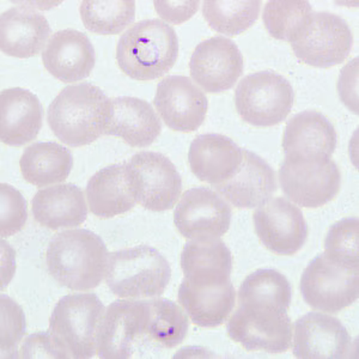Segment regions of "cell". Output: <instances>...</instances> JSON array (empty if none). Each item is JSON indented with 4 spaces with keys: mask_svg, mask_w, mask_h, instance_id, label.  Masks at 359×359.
Wrapping results in <instances>:
<instances>
[{
    "mask_svg": "<svg viewBox=\"0 0 359 359\" xmlns=\"http://www.w3.org/2000/svg\"><path fill=\"white\" fill-rule=\"evenodd\" d=\"M111 100L98 86L81 83L64 88L47 111L50 130L71 147H84L106 135Z\"/></svg>",
    "mask_w": 359,
    "mask_h": 359,
    "instance_id": "obj_1",
    "label": "cell"
},
{
    "mask_svg": "<svg viewBox=\"0 0 359 359\" xmlns=\"http://www.w3.org/2000/svg\"><path fill=\"white\" fill-rule=\"evenodd\" d=\"M108 259L102 238L86 229L57 233L46 252L49 274L60 285L74 291L97 287L106 276Z\"/></svg>",
    "mask_w": 359,
    "mask_h": 359,
    "instance_id": "obj_2",
    "label": "cell"
},
{
    "mask_svg": "<svg viewBox=\"0 0 359 359\" xmlns=\"http://www.w3.org/2000/svg\"><path fill=\"white\" fill-rule=\"evenodd\" d=\"M179 55L175 30L161 20L132 25L120 37L116 62L123 74L135 81H154L167 74Z\"/></svg>",
    "mask_w": 359,
    "mask_h": 359,
    "instance_id": "obj_3",
    "label": "cell"
},
{
    "mask_svg": "<svg viewBox=\"0 0 359 359\" xmlns=\"http://www.w3.org/2000/svg\"><path fill=\"white\" fill-rule=\"evenodd\" d=\"M104 306L94 294H67L49 318L48 337L57 358L89 359L97 353Z\"/></svg>",
    "mask_w": 359,
    "mask_h": 359,
    "instance_id": "obj_4",
    "label": "cell"
},
{
    "mask_svg": "<svg viewBox=\"0 0 359 359\" xmlns=\"http://www.w3.org/2000/svg\"><path fill=\"white\" fill-rule=\"evenodd\" d=\"M170 277L169 262L154 247L137 245L109 254L106 282L118 297H159Z\"/></svg>",
    "mask_w": 359,
    "mask_h": 359,
    "instance_id": "obj_5",
    "label": "cell"
},
{
    "mask_svg": "<svg viewBox=\"0 0 359 359\" xmlns=\"http://www.w3.org/2000/svg\"><path fill=\"white\" fill-rule=\"evenodd\" d=\"M294 102L290 82L273 71L245 76L235 93L237 113L253 126H276L283 123L290 114Z\"/></svg>",
    "mask_w": 359,
    "mask_h": 359,
    "instance_id": "obj_6",
    "label": "cell"
},
{
    "mask_svg": "<svg viewBox=\"0 0 359 359\" xmlns=\"http://www.w3.org/2000/svg\"><path fill=\"white\" fill-rule=\"evenodd\" d=\"M301 292L306 304L316 311L339 313L358 299L359 269L318 254L303 272Z\"/></svg>",
    "mask_w": 359,
    "mask_h": 359,
    "instance_id": "obj_7",
    "label": "cell"
},
{
    "mask_svg": "<svg viewBox=\"0 0 359 359\" xmlns=\"http://www.w3.org/2000/svg\"><path fill=\"white\" fill-rule=\"evenodd\" d=\"M353 35L346 21L330 13H313L291 42L294 55L306 65L327 69L348 57Z\"/></svg>",
    "mask_w": 359,
    "mask_h": 359,
    "instance_id": "obj_8",
    "label": "cell"
},
{
    "mask_svg": "<svg viewBox=\"0 0 359 359\" xmlns=\"http://www.w3.org/2000/svg\"><path fill=\"white\" fill-rule=\"evenodd\" d=\"M283 192L298 206L321 208L333 201L341 186V174L331 158H285L279 169Z\"/></svg>",
    "mask_w": 359,
    "mask_h": 359,
    "instance_id": "obj_9",
    "label": "cell"
},
{
    "mask_svg": "<svg viewBox=\"0 0 359 359\" xmlns=\"http://www.w3.org/2000/svg\"><path fill=\"white\" fill-rule=\"evenodd\" d=\"M226 331L247 351L282 353L292 344V323L287 311L271 306H238Z\"/></svg>",
    "mask_w": 359,
    "mask_h": 359,
    "instance_id": "obj_10",
    "label": "cell"
},
{
    "mask_svg": "<svg viewBox=\"0 0 359 359\" xmlns=\"http://www.w3.org/2000/svg\"><path fill=\"white\" fill-rule=\"evenodd\" d=\"M149 301L120 299L109 304L97 337V355L103 359L131 358L147 343Z\"/></svg>",
    "mask_w": 359,
    "mask_h": 359,
    "instance_id": "obj_11",
    "label": "cell"
},
{
    "mask_svg": "<svg viewBox=\"0 0 359 359\" xmlns=\"http://www.w3.org/2000/svg\"><path fill=\"white\" fill-rule=\"evenodd\" d=\"M127 167L138 204L155 212L174 208L182 191V180L170 159L158 152L142 151L127 162Z\"/></svg>",
    "mask_w": 359,
    "mask_h": 359,
    "instance_id": "obj_12",
    "label": "cell"
},
{
    "mask_svg": "<svg viewBox=\"0 0 359 359\" xmlns=\"http://www.w3.org/2000/svg\"><path fill=\"white\" fill-rule=\"evenodd\" d=\"M231 208L218 193L208 187L188 189L174 211V223L188 240L213 238L226 233L231 223Z\"/></svg>",
    "mask_w": 359,
    "mask_h": 359,
    "instance_id": "obj_13",
    "label": "cell"
},
{
    "mask_svg": "<svg viewBox=\"0 0 359 359\" xmlns=\"http://www.w3.org/2000/svg\"><path fill=\"white\" fill-rule=\"evenodd\" d=\"M255 231L266 248L279 255H294L304 247L308 225L302 211L284 198H271L253 215Z\"/></svg>",
    "mask_w": 359,
    "mask_h": 359,
    "instance_id": "obj_14",
    "label": "cell"
},
{
    "mask_svg": "<svg viewBox=\"0 0 359 359\" xmlns=\"http://www.w3.org/2000/svg\"><path fill=\"white\" fill-rule=\"evenodd\" d=\"M193 81L205 91L218 94L230 90L243 74V57L228 37L215 36L196 46L189 62Z\"/></svg>",
    "mask_w": 359,
    "mask_h": 359,
    "instance_id": "obj_15",
    "label": "cell"
},
{
    "mask_svg": "<svg viewBox=\"0 0 359 359\" xmlns=\"http://www.w3.org/2000/svg\"><path fill=\"white\" fill-rule=\"evenodd\" d=\"M154 103L165 125L177 132L196 131L204 123L208 108L203 90L184 76L162 79Z\"/></svg>",
    "mask_w": 359,
    "mask_h": 359,
    "instance_id": "obj_16",
    "label": "cell"
},
{
    "mask_svg": "<svg viewBox=\"0 0 359 359\" xmlns=\"http://www.w3.org/2000/svg\"><path fill=\"white\" fill-rule=\"evenodd\" d=\"M292 344L296 358L341 359L348 357L352 339L334 316L308 313L294 323Z\"/></svg>",
    "mask_w": 359,
    "mask_h": 359,
    "instance_id": "obj_17",
    "label": "cell"
},
{
    "mask_svg": "<svg viewBox=\"0 0 359 359\" xmlns=\"http://www.w3.org/2000/svg\"><path fill=\"white\" fill-rule=\"evenodd\" d=\"M242 152L243 158L236 172L213 187L235 208H257L276 192V172L260 156L245 149H242Z\"/></svg>",
    "mask_w": 359,
    "mask_h": 359,
    "instance_id": "obj_18",
    "label": "cell"
},
{
    "mask_svg": "<svg viewBox=\"0 0 359 359\" xmlns=\"http://www.w3.org/2000/svg\"><path fill=\"white\" fill-rule=\"evenodd\" d=\"M95 60V48L89 37L74 29L54 34L42 53L46 69L64 83L79 82L89 77Z\"/></svg>",
    "mask_w": 359,
    "mask_h": 359,
    "instance_id": "obj_19",
    "label": "cell"
},
{
    "mask_svg": "<svg viewBox=\"0 0 359 359\" xmlns=\"http://www.w3.org/2000/svg\"><path fill=\"white\" fill-rule=\"evenodd\" d=\"M0 139L8 147H22L36 139L41 131L43 108L32 91L22 88L0 94Z\"/></svg>",
    "mask_w": 359,
    "mask_h": 359,
    "instance_id": "obj_20",
    "label": "cell"
},
{
    "mask_svg": "<svg viewBox=\"0 0 359 359\" xmlns=\"http://www.w3.org/2000/svg\"><path fill=\"white\" fill-rule=\"evenodd\" d=\"M181 267L184 278L193 285H225L230 283L233 255L219 237L196 238L184 245Z\"/></svg>",
    "mask_w": 359,
    "mask_h": 359,
    "instance_id": "obj_21",
    "label": "cell"
},
{
    "mask_svg": "<svg viewBox=\"0 0 359 359\" xmlns=\"http://www.w3.org/2000/svg\"><path fill=\"white\" fill-rule=\"evenodd\" d=\"M333 123L318 111L298 113L286 125L283 147L285 158H331L337 147Z\"/></svg>",
    "mask_w": 359,
    "mask_h": 359,
    "instance_id": "obj_22",
    "label": "cell"
},
{
    "mask_svg": "<svg viewBox=\"0 0 359 359\" xmlns=\"http://www.w3.org/2000/svg\"><path fill=\"white\" fill-rule=\"evenodd\" d=\"M52 33L47 18L27 6L8 8L0 17V48L10 57H34L41 52Z\"/></svg>",
    "mask_w": 359,
    "mask_h": 359,
    "instance_id": "obj_23",
    "label": "cell"
},
{
    "mask_svg": "<svg viewBox=\"0 0 359 359\" xmlns=\"http://www.w3.org/2000/svg\"><path fill=\"white\" fill-rule=\"evenodd\" d=\"M90 211L100 218L126 213L137 203L135 182L125 164H113L96 172L86 184Z\"/></svg>",
    "mask_w": 359,
    "mask_h": 359,
    "instance_id": "obj_24",
    "label": "cell"
},
{
    "mask_svg": "<svg viewBox=\"0 0 359 359\" xmlns=\"http://www.w3.org/2000/svg\"><path fill=\"white\" fill-rule=\"evenodd\" d=\"M242 158V149L233 139L216 133L196 137L188 152L193 174L213 186L230 179L241 165Z\"/></svg>",
    "mask_w": 359,
    "mask_h": 359,
    "instance_id": "obj_25",
    "label": "cell"
},
{
    "mask_svg": "<svg viewBox=\"0 0 359 359\" xmlns=\"http://www.w3.org/2000/svg\"><path fill=\"white\" fill-rule=\"evenodd\" d=\"M162 123L151 103L123 96L111 100V115L106 135L123 138L133 147H147L158 138Z\"/></svg>",
    "mask_w": 359,
    "mask_h": 359,
    "instance_id": "obj_26",
    "label": "cell"
},
{
    "mask_svg": "<svg viewBox=\"0 0 359 359\" xmlns=\"http://www.w3.org/2000/svg\"><path fill=\"white\" fill-rule=\"evenodd\" d=\"M34 218L46 228H76L88 218L82 189L74 184H55L40 189L34 196Z\"/></svg>",
    "mask_w": 359,
    "mask_h": 359,
    "instance_id": "obj_27",
    "label": "cell"
},
{
    "mask_svg": "<svg viewBox=\"0 0 359 359\" xmlns=\"http://www.w3.org/2000/svg\"><path fill=\"white\" fill-rule=\"evenodd\" d=\"M231 282L222 286L193 285L184 278L179 289V302L196 326H221L228 320L236 303Z\"/></svg>",
    "mask_w": 359,
    "mask_h": 359,
    "instance_id": "obj_28",
    "label": "cell"
},
{
    "mask_svg": "<svg viewBox=\"0 0 359 359\" xmlns=\"http://www.w3.org/2000/svg\"><path fill=\"white\" fill-rule=\"evenodd\" d=\"M20 167L29 184L46 187L69 177L74 167V156L69 149L55 142H37L25 149Z\"/></svg>",
    "mask_w": 359,
    "mask_h": 359,
    "instance_id": "obj_29",
    "label": "cell"
},
{
    "mask_svg": "<svg viewBox=\"0 0 359 359\" xmlns=\"http://www.w3.org/2000/svg\"><path fill=\"white\" fill-rule=\"evenodd\" d=\"M149 301L147 343L158 348H172L184 341L189 328L187 314L172 301L155 298Z\"/></svg>",
    "mask_w": 359,
    "mask_h": 359,
    "instance_id": "obj_30",
    "label": "cell"
},
{
    "mask_svg": "<svg viewBox=\"0 0 359 359\" xmlns=\"http://www.w3.org/2000/svg\"><path fill=\"white\" fill-rule=\"evenodd\" d=\"M238 306H271L287 311L292 289L284 274L276 269H257L249 274L238 290Z\"/></svg>",
    "mask_w": 359,
    "mask_h": 359,
    "instance_id": "obj_31",
    "label": "cell"
},
{
    "mask_svg": "<svg viewBox=\"0 0 359 359\" xmlns=\"http://www.w3.org/2000/svg\"><path fill=\"white\" fill-rule=\"evenodd\" d=\"M79 13L83 25L91 33L118 35L135 22V1L86 0L81 3Z\"/></svg>",
    "mask_w": 359,
    "mask_h": 359,
    "instance_id": "obj_32",
    "label": "cell"
},
{
    "mask_svg": "<svg viewBox=\"0 0 359 359\" xmlns=\"http://www.w3.org/2000/svg\"><path fill=\"white\" fill-rule=\"evenodd\" d=\"M262 1H212L203 3V16L217 33L228 36L242 34L257 22Z\"/></svg>",
    "mask_w": 359,
    "mask_h": 359,
    "instance_id": "obj_33",
    "label": "cell"
},
{
    "mask_svg": "<svg viewBox=\"0 0 359 359\" xmlns=\"http://www.w3.org/2000/svg\"><path fill=\"white\" fill-rule=\"evenodd\" d=\"M311 13L309 1L271 0L264 8L262 18L271 36L291 43Z\"/></svg>",
    "mask_w": 359,
    "mask_h": 359,
    "instance_id": "obj_34",
    "label": "cell"
},
{
    "mask_svg": "<svg viewBox=\"0 0 359 359\" xmlns=\"http://www.w3.org/2000/svg\"><path fill=\"white\" fill-rule=\"evenodd\" d=\"M358 237L357 218L337 222L327 233L325 253L341 265L359 269Z\"/></svg>",
    "mask_w": 359,
    "mask_h": 359,
    "instance_id": "obj_35",
    "label": "cell"
},
{
    "mask_svg": "<svg viewBox=\"0 0 359 359\" xmlns=\"http://www.w3.org/2000/svg\"><path fill=\"white\" fill-rule=\"evenodd\" d=\"M1 355L16 358L18 345L25 335L27 321L25 311L13 298L1 294Z\"/></svg>",
    "mask_w": 359,
    "mask_h": 359,
    "instance_id": "obj_36",
    "label": "cell"
},
{
    "mask_svg": "<svg viewBox=\"0 0 359 359\" xmlns=\"http://www.w3.org/2000/svg\"><path fill=\"white\" fill-rule=\"evenodd\" d=\"M1 216L0 233L1 237H10L20 233L28 218V205L25 196L11 184H1Z\"/></svg>",
    "mask_w": 359,
    "mask_h": 359,
    "instance_id": "obj_37",
    "label": "cell"
},
{
    "mask_svg": "<svg viewBox=\"0 0 359 359\" xmlns=\"http://www.w3.org/2000/svg\"><path fill=\"white\" fill-rule=\"evenodd\" d=\"M199 1H155L156 11L164 21L180 25L196 15Z\"/></svg>",
    "mask_w": 359,
    "mask_h": 359,
    "instance_id": "obj_38",
    "label": "cell"
},
{
    "mask_svg": "<svg viewBox=\"0 0 359 359\" xmlns=\"http://www.w3.org/2000/svg\"><path fill=\"white\" fill-rule=\"evenodd\" d=\"M357 69H358V59H355L348 62L346 67L341 71V76H340L338 84L340 97L355 114H358V101H357L358 81L352 83V79L358 74Z\"/></svg>",
    "mask_w": 359,
    "mask_h": 359,
    "instance_id": "obj_39",
    "label": "cell"
}]
</instances>
